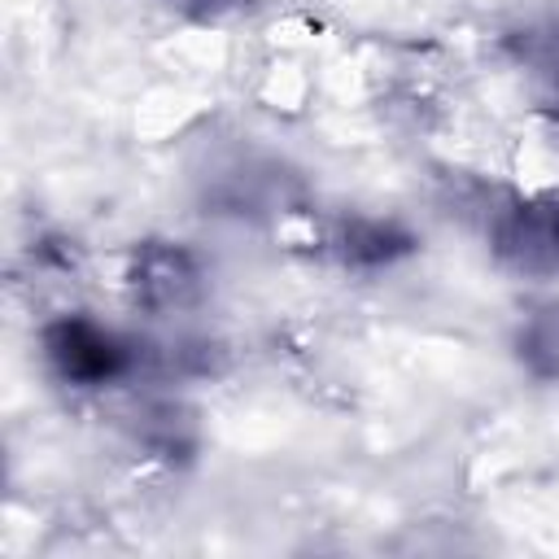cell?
<instances>
[{"mask_svg": "<svg viewBox=\"0 0 559 559\" xmlns=\"http://www.w3.org/2000/svg\"><path fill=\"white\" fill-rule=\"evenodd\" d=\"M48 358H52L57 371H61L66 380H74V384H105V380L122 376L127 362H131L127 345H122L114 332H105V328H96V323H87V319H66V323H57V328L48 332Z\"/></svg>", "mask_w": 559, "mask_h": 559, "instance_id": "1", "label": "cell"}, {"mask_svg": "<svg viewBox=\"0 0 559 559\" xmlns=\"http://www.w3.org/2000/svg\"><path fill=\"white\" fill-rule=\"evenodd\" d=\"M524 354H528V362H533L542 376H559V306L528 323V332H524Z\"/></svg>", "mask_w": 559, "mask_h": 559, "instance_id": "2", "label": "cell"}]
</instances>
